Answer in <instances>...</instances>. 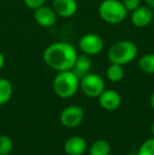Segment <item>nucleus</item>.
<instances>
[{
  "instance_id": "obj_1",
  "label": "nucleus",
  "mask_w": 154,
  "mask_h": 155,
  "mask_svg": "<svg viewBox=\"0 0 154 155\" xmlns=\"http://www.w3.org/2000/svg\"><path fill=\"white\" fill-rule=\"evenodd\" d=\"M76 48L64 41H57L48 45L43 52V60L45 64L55 71L72 70L77 59Z\"/></svg>"
},
{
  "instance_id": "obj_2",
  "label": "nucleus",
  "mask_w": 154,
  "mask_h": 155,
  "mask_svg": "<svg viewBox=\"0 0 154 155\" xmlns=\"http://www.w3.org/2000/svg\"><path fill=\"white\" fill-rule=\"evenodd\" d=\"M137 54L138 48L136 43L131 40H118L109 48L107 57L111 63L123 65L133 61L137 57Z\"/></svg>"
},
{
  "instance_id": "obj_3",
  "label": "nucleus",
  "mask_w": 154,
  "mask_h": 155,
  "mask_svg": "<svg viewBox=\"0 0 154 155\" xmlns=\"http://www.w3.org/2000/svg\"><path fill=\"white\" fill-rule=\"evenodd\" d=\"M80 79L72 70L58 72L53 81V89L60 98H70L76 94Z\"/></svg>"
},
{
  "instance_id": "obj_4",
  "label": "nucleus",
  "mask_w": 154,
  "mask_h": 155,
  "mask_svg": "<svg viewBox=\"0 0 154 155\" xmlns=\"http://www.w3.org/2000/svg\"><path fill=\"white\" fill-rule=\"evenodd\" d=\"M99 17L109 25H118L127 18L128 11L120 0H103L98 6Z\"/></svg>"
},
{
  "instance_id": "obj_5",
  "label": "nucleus",
  "mask_w": 154,
  "mask_h": 155,
  "mask_svg": "<svg viewBox=\"0 0 154 155\" xmlns=\"http://www.w3.org/2000/svg\"><path fill=\"white\" fill-rule=\"evenodd\" d=\"M79 87L86 96L98 98V96L105 91V81L98 74L88 73L86 76L80 78Z\"/></svg>"
},
{
  "instance_id": "obj_6",
  "label": "nucleus",
  "mask_w": 154,
  "mask_h": 155,
  "mask_svg": "<svg viewBox=\"0 0 154 155\" xmlns=\"http://www.w3.org/2000/svg\"><path fill=\"white\" fill-rule=\"evenodd\" d=\"M103 39L95 33H88L80 37L78 41V48L84 54L89 56H95L101 53L103 49Z\"/></svg>"
},
{
  "instance_id": "obj_7",
  "label": "nucleus",
  "mask_w": 154,
  "mask_h": 155,
  "mask_svg": "<svg viewBox=\"0 0 154 155\" xmlns=\"http://www.w3.org/2000/svg\"><path fill=\"white\" fill-rule=\"evenodd\" d=\"M84 113L79 106H70L64 109L60 114V123L67 128H75L84 120Z\"/></svg>"
},
{
  "instance_id": "obj_8",
  "label": "nucleus",
  "mask_w": 154,
  "mask_h": 155,
  "mask_svg": "<svg viewBox=\"0 0 154 155\" xmlns=\"http://www.w3.org/2000/svg\"><path fill=\"white\" fill-rule=\"evenodd\" d=\"M57 14L53 8L48 5H42L40 8L34 10V19L36 23L41 28H51L57 21Z\"/></svg>"
},
{
  "instance_id": "obj_9",
  "label": "nucleus",
  "mask_w": 154,
  "mask_h": 155,
  "mask_svg": "<svg viewBox=\"0 0 154 155\" xmlns=\"http://www.w3.org/2000/svg\"><path fill=\"white\" fill-rule=\"evenodd\" d=\"M131 13V22L136 28H146L153 21V10L146 4L139 5Z\"/></svg>"
},
{
  "instance_id": "obj_10",
  "label": "nucleus",
  "mask_w": 154,
  "mask_h": 155,
  "mask_svg": "<svg viewBox=\"0 0 154 155\" xmlns=\"http://www.w3.org/2000/svg\"><path fill=\"white\" fill-rule=\"evenodd\" d=\"M98 102L107 111H115L121 104V96L115 90H105L98 96Z\"/></svg>"
},
{
  "instance_id": "obj_11",
  "label": "nucleus",
  "mask_w": 154,
  "mask_h": 155,
  "mask_svg": "<svg viewBox=\"0 0 154 155\" xmlns=\"http://www.w3.org/2000/svg\"><path fill=\"white\" fill-rule=\"evenodd\" d=\"M52 8L57 16L61 18H70L76 14L78 4L76 0H54Z\"/></svg>"
},
{
  "instance_id": "obj_12",
  "label": "nucleus",
  "mask_w": 154,
  "mask_h": 155,
  "mask_svg": "<svg viewBox=\"0 0 154 155\" xmlns=\"http://www.w3.org/2000/svg\"><path fill=\"white\" fill-rule=\"evenodd\" d=\"M87 150V143L81 136H72L64 143V152L68 155H82Z\"/></svg>"
},
{
  "instance_id": "obj_13",
  "label": "nucleus",
  "mask_w": 154,
  "mask_h": 155,
  "mask_svg": "<svg viewBox=\"0 0 154 155\" xmlns=\"http://www.w3.org/2000/svg\"><path fill=\"white\" fill-rule=\"evenodd\" d=\"M91 67H92V60L91 57L87 54H80L77 56V59L73 67L72 71L78 76V78H82L88 73H90Z\"/></svg>"
},
{
  "instance_id": "obj_14",
  "label": "nucleus",
  "mask_w": 154,
  "mask_h": 155,
  "mask_svg": "<svg viewBox=\"0 0 154 155\" xmlns=\"http://www.w3.org/2000/svg\"><path fill=\"white\" fill-rule=\"evenodd\" d=\"M111 152V146L105 139H98L94 141L89 149L90 155H109Z\"/></svg>"
},
{
  "instance_id": "obj_15",
  "label": "nucleus",
  "mask_w": 154,
  "mask_h": 155,
  "mask_svg": "<svg viewBox=\"0 0 154 155\" xmlns=\"http://www.w3.org/2000/svg\"><path fill=\"white\" fill-rule=\"evenodd\" d=\"M13 95V86L6 78H0V106L11 99Z\"/></svg>"
},
{
  "instance_id": "obj_16",
  "label": "nucleus",
  "mask_w": 154,
  "mask_h": 155,
  "mask_svg": "<svg viewBox=\"0 0 154 155\" xmlns=\"http://www.w3.org/2000/svg\"><path fill=\"white\" fill-rule=\"evenodd\" d=\"M125 76V70L123 65L111 63L107 69V78L112 82H118Z\"/></svg>"
},
{
  "instance_id": "obj_17",
  "label": "nucleus",
  "mask_w": 154,
  "mask_h": 155,
  "mask_svg": "<svg viewBox=\"0 0 154 155\" xmlns=\"http://www.w3.org/2000/svg\"><path fill=\"white\" fill-rule=\"evenodd\" d=\"M138 67L144 73L154 74V54L148 53L140 57V59L138 60Z\"/></svg>"
},
{
  "instance_id": "obj_18",
  "label": "nucleus",
  "mask_w": 154,
  "mask_h": 155,
  "mask_svg": "<svg viewBox=\"0 0 154 155\" xmlns=\"http://www.w3.org/2000/svg\"><path fill=\"white\" fill-rule=\"evenodd\" d=\"M13 150V140L8 135L0 136V154H10Z\"/></svg>"
},
{
  "instance_id": "obj_19",
  "label": "nucleus",
  "mask_w": 154,
  "mask_h": 155,
  "mask_svg": "<svg viewBox=\"0 0 154 155\" xmlns=\"http://www.w3.org/2000/svg\"><path fill=\"white\" fill-rule=\"evenodd\" d=\"M136 155H154V138H149L142 143Z\"/></svg>"
},
{
  "instance_id": "obj_20",
  "label": "nucleus",
  "mask_w": 154,
  "mask_h": 155,
  "mask_svg": "<svg viewBox=\"0 0 154 155\" xmlns=\"http://www.w3.org/2000/svg\"><path fill=\"white\" fill-rule=\"evenodd\" d=\"M45 1L47 0H23V3L27 8H31V10H36V8L44 5Z\"/></svg>"
},
{
  "instance_id": "obj_21",
  "label": "nucleus",
  "mask_w": 154,
  "mask_h": 155,
  "mask_svg": "<svg viewBox=\"0 0 154 155\" xmlns=\"http://www.w3.org/2000/svg\"><path fill=\"white\" fill-rule=\"evenodd\" d=\"M121 2L128 12H133L140 5V0H121Z\"/></svg>"
},
{
  "instance_id": "obj_22",
  "label": "nucleus",
  "mask_w": 154,
  "mask_h": 155,
  "mask_svg": "<svg viewBox=\"0 0 154 155\" xmlns=\"http://www.w3.org/2000/svg\"><path fill=\"white\" fill-rule=\"evenodd\" d=\"M4 63H5V58H4V55L2 54V52H0V71L4 67Z\"/></svg>"
},
{
  "instance_id": "obj_23",
  "label": "nucleus",
  "mask_w": 154,
  "mask_h": 155,
  "mask_svg": "<svg viewBox=\"0 0 154 155\" xmlns=\"http://www.w3.org/2000/svg\"><path fill=\"white\" fill-rule=\"evenodd\" d=\"M145 3H146L147 6L154 10V0H145Z\"/></svg>"
},
{
  "instance_id": "obj_24",
  "label": "nucleus",
  "mask_w": 154,
  "mask_h": 155,
  "mask_svg": "<svg viewBox=\"0 0 154 155\" xmlns=\"http://www.w3.org/2000/svg\"><path fill=\"white\" fill-rule=\"evenodd\" d=\"M150 104H151V107L154 109V93L152 94V96H151V99H150Z\"/></svg>"
},
{
  "instance_id": "obj_25",
  "label": "nucleus",
  "mask_w": 154,
  "mask_h": 155,
  "mask_svg": "<svg viewBox=\"0 0 154 155\" xmlns=\"http://www.w3.org/2000/svg\"><path fill=\"white\" fill-rule=\"evenodd\" d=\"M152 134H153V136H154V123L152 124Z\"/></svg>"
},
{
  "instance_id": "obj_26",
  "label": "nucleus",
  "mask_w": 154,
  "mask_h": 155,
  "mask_svg": "<svg viewBox=\"0 0 154 155\" xmlns=\"http://www.w3.org/2000/svg\"><path fill=\"white\" fill-rule=\"evenodd\" d=\"M153 21H154V10H153Z\"/></svg>"
},
{
  "instance_id": "obj_27",
  "label": "nucleus",
  "mask_w": 154,
  "mask_h": 155,
  "mask_svg": "<svg viewBox=\"0 0 154 155\" xmlns=\"http://www.w3.org/2000/svg\"><path fill=\"white\" fill-rule=\"evenodd\" d=\"M0 155H11V154H0Z\"/></svg>"
},
{
  "instance_id": "obj_28",
  "label": "nucleus",
  "mask_w": 154,
  "mask_h": 155,
  "mask_svg": "<svg viewBox=\"0 0 154 155\" xmlns=\"http://www.w3.org/2000/svg\"><path fill=\"white\" fill-rule=\"evenodd\" d=\"M128 155H136V154H128Z\"/></svg>"
}]
</instances>
